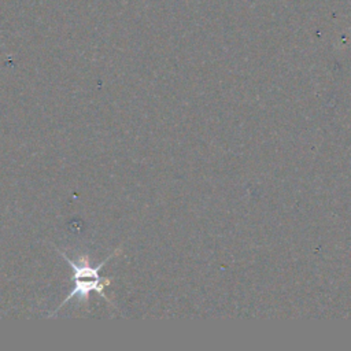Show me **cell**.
<instances>
[{
    "label": "cell",
    "mask_w": 351,
    "mask_h": 351,
    "mask_svg": "<svg viewBox=\"0 0 351 351\" xmlns=\"http://www.w3.org/2000/svg\"><path fill=\"white\" fill-rule=\"evenodd\" d=\"M59 254L67 261V263L70 265V267L74 270V274H73V280H74V288L70 291V293L66 296V299L60 303V306L51 314V317H53L63 304H66L71 298L77 296L78 295V302L81 303H86L88 299H89V293L92 291L97 292L104 300L110 302L108 296L106 295L104 292V288L107 285H110L111 282V278L110 277H101L99 274V270L115 255H118V252L121 251V247H118L114 252H111L103 262H100L97 266H93L90 265V261H89V256L86 254H80L78 255V259L77 261H73L70 259L63 251L58 250Z\"/></svg>",
    "instance_id": "1"
}]
</instances>
